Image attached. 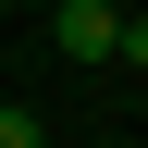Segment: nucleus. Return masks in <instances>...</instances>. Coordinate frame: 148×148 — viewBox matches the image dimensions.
<instances>
[{"label":"nucleus","mask_w":148,"mask_h":148,"mask_svg":"<svg viewBox=\"0 0 148 148\" xmlns=\"http://www.w3.org/2000/svg\"><path fill=\"white\" fill-rule=\"evenodd\" d=\"M49 49H62V62H111V49H123V12H111V0H49Z\"/></svg>","instance_id":"nucleus-1"},{"label":"nucleus","mask_w":148,"mask_h":148,"mask_svg":"<svg viewBox=\"0 0 148 148\" xmlns=\"http://www.w3.org/2000/svg\"><path fill=\"white\" fill-rule=\"evenodd\" d=\"M123 74H148V12H123V49H111Z\"/></svg>","instance_id":"nucleus-2"},{"label":"nucleus","mask_w":148,"mask_h":148,"mask_svg":"<svg viewBox=\"0 0 148 148\" xmlns=\"http://www.w3.org/2000/svg\"><path fill=\"white\" fill-rule=\"evenodd\" d=\"M0 148H37V111H12V99H0Z\"/></svg>","instance_id":"nucleus-3"}]
</instances>
